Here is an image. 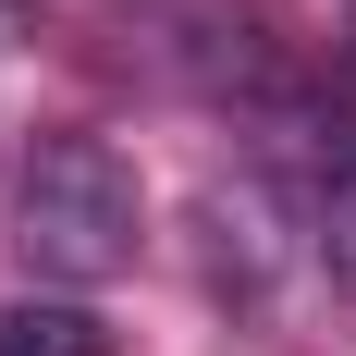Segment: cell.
<instances>
[{
	"mask_svg": "<svg viewBox=\"0 0 356 356\" xmlns=\"http://www.w3.org/2000/svg\"><path fill=\"white\" fill-rule=\"evenodd\" d=\"M13 246H25L37 283L62 295H99L136 270L147 246V197H136V160L111 136H37L25 184H13Z\"/></svg>",
	"mask_w": 356,
	"mask_h": 356,
	"instance_id": "6da1fadb",
	"label": "cell"
},
{
	"mask_svg": "<svg viewBox=\"0 0 356 356\" xmlns=\"http://www.w3.org/2000/svg\"><path fill=\"white\" fill-rule=\"evenodd\" d=\"M0 356H111V332L74 295H49V307H0Z\"/></svg>",
	"mask_w": 356,
	"mask_h": 356,
	"instance_id": "7a4b0ae2",
	"label": "cell"
},
{
	"mask_svg": "<svg viewBox=\"0 0 356 356\" xmlns=\"http://www.w3.org/2000/svg\"><path fill=\"white\" fill-rule=\"evenodd\" d=\"M320 270H332V283L356 295V172H344V184L320 197Z\"/></svg>",
	"mask_w": 356,
	"mask_h": 356,
	"instance_id": "3957f363",
	"label": "cell"
},
{
	"mask_svg": "<svg viewBox=\"0 0 356 356\" xmlns=\"http://www.w3.org/2000/svg\"><path fill=\"white\" fill-rule=\"evenodd\" d=\"M25 13H37V0H0V49H13V37H25Z\"/></svg>",
	"mask_w": 356,
	"mask_h": 356,
	"instance_id": "277c9868",
	"label": "cell"
}]
</instances>
